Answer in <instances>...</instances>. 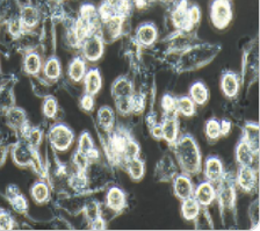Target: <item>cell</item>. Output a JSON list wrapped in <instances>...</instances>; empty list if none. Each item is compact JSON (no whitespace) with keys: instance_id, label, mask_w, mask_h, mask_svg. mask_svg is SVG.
<instances>
[{"instance_id":"cell-1","label":"cell","mask_w":260,"mask_h":231,"mask_svg":"<svg viewBox=\"0 0 260 231\" xmlns=\"http://www.w3.org/2000/svg\"><path fill=\"white\" fill-rule=\"evenodd\" d=\"M174 155L182 171L186 174H198L202 169L201 153L192 136L185 135L178 139L173 145Z\"/></svg>"},{"instance_id":"cell-2","label":"cell","mask_w":260,"mask_h":231,"mask_svg":"<svg viewBox=\"0 0 260 231\" xmlns=\"http://www.w3.org/2000/svg\"><path fill=\"white\" fill-rule=\"evenodd\" d=\"M221 50L219 46L215 44H197L187 48L181 52L178 62L180 71H194L210 63Z\"/></svg>"},{"instance_id":"cell-3","label":"cell","mask_w":260,"mask_h":231,"mask_svg":"<svg viewBox=\"0 0 260 231\" xmlns=\"http://www.w3.org/2000/svg\"><path fill=\"white\" fill-rule=\"evenodd\" d=\"M48 141L56 151H67L75 142V134L68 125L57 123L49 130Z\"/></svg>"},{"instance_id":"cell-4","label":"cell","mask_w":260,"mask_h":231,"mask_svg":"<svg viewBox=\"0 0 260 231\" xmlns=\"http://www.w3.org/2000/svg\"><path fill=\"white\" fill-rule=\"evenodd\" d=\"M81 57L87 62L94 63L103 57L105 51V42L101 39L99 33L88 35L86 39L81 42L80 46Z\"/></svg>"},{"instance_id":"cell-5","label":"cell","mask_w":260,"mask_h":231,"mask_svg":"<svg viewBox=\"0 0 260 231\" xmlns=\"http://www.w3.org/2000/svg\"><path fill=\"white\" fill-rule=\"evenodd\" d=\"M217 185L216 199L218 200V205L221 206L222 209L234 208L236 202V188L233 178L225 176L224 173Z\"/></svg>"},{"instance_id":"cell-6","label":"cell","mask_w":260,"mask_h":231,"mask_svg":"<svg viewBox=\"0 0 260 231\" xmlns=\"http://www.w3.org/2000/svg\"><path fill=\"white\" fill-rule=\"evenodd\" d=\"M210 18L213 25L218 29H223L229 25L233 19V10L229 0H214L211 4Z\"/></svg>"},{"instance_id":"cell-7","label":"cell","mask_w":260,"mask_h":231,"mask_svg":"<svg viewBox=\"0 0 260 231\" xmlns=\"http://www.w3.org/2000/svg\"><path fill=\"white\" fill-rule=\"evenodd\" d=\"M235 184L243 192H253L258 186V168H254V166H239L237 174H236Z\"/></svg>"},{"instance_id":"cell-8","label":"cell","mask_w":260,"mask_h":231,"mask_svg":"<svg viewBox=\"0 0 260 231\" xmlns=\"http://www.w3.org/2000/svg\"><path fill=\"white\" fill-rule=\"evenodd\" d=\"M4 117H5V122L7 127L12 131L19 133L21 129L28 123L27 114L22 108L16 107L15 105L10 108H7L4 112Z\"/></svg>"},{"instance_id":"cell-9","label":"cell","mask_w":260,"mask_h":231,"mask_svg":"<svg viewBox=\"0 0 260 231\" xmlns=\"http://www.w3.org/2000/svg\"><path fill=\"white\" fill-rule=\"evenodd\" d=\"M162 131V140L168 142L170 145H173L179 139V123H178V113L172 114H165L160 123Z\"/></svg>"},{"instance_id":"cell-10","label":"cell","mask_w":260,"mask_h":231,"mask_svg":"<svg viewBox=\"0 0 260 231\" xmlns=\"http://www.w3.org/2000/svg\"><path fill=\"white\" fill-rule=\"evenodd\" d=\"M173 192L174 195L180 200H185V199H188L193 196L194 193V186L193 182L190 180L189 174L181 173L177 174L176 177L173 178Z\"/></svg>"},{"instance_id":"cell-11","label":"cell","mask_w":260,"mask_h":231,"mask_svg":"<svg viewBox=\"0 0 260 231\" xmlns=\"http://www.w3.org/2000/svg\"><path fill=\"white\" fill-rule=\"evenodd\" d=\"M203 174L206 180L211 184H217L224 176V168H223L222 160L217 157H208L205 161Z\"/></svg>"},{"instance_id":"cell-12","label":"cell","mask_w":260,"mask_h":231,"mask_svg":"<svg viewBox=\"0 0 260 231\" xmlns=\"http://www.w3.org/2000/svg\"><path fill=\"white\" fill-rule=\"evenodd\" d=\"M158 39L157 28L151 23H144L137 28L135 34V43L138 47L149 48L154 44Z\"/></svg>"},{"instance_id":"cell-13","label":"cell","mask_w":260,"mask_h":231,"mask_svg":"<svg viewBox=\"0 0 260 231\" xmlns=\"http://www.w3.org/2000/svg\"><path fill=\"white\" fill-rule=\"evenodd\" d=\"M193 197L201 207H208L216 200V188L214 187V184L206 180L194 188Z\"/></svg>"},{"instance_id":"cell-14","label":"cell","mask_w":260,"mask_h":231,"mask_svg":"<svg viewBox=\"0 0 260 231\" xmlns=\"http://www.w3.org/2000/svg\"><path fill=\"white\" fill-rule=\"evenodd\" d=\"M6 199L14 212L24 215L28 212V201L15 185H10L6 189Z\"/></svg>"},{"instance_id":"cell-15","label":"cell","mask_w":260,"mask_h":231,"mask_svg":"<svg viewBox=\"0 0 260 231\" xmlns=\"http://www.w3.org/2000/svg\"><path fill=\"white\" fill-rule=\"evenodd\" d=\"M106 207L113 210L114 213L119 214L127 207V196L123 190L116 186H113L108 189L107 195H106Z\"/></svg>"},{"instance_id":"cell-16","label":"cell","mask_w":260,"mask_h":231,"mask_svg":"<svg viewBox=\"0 0 260 231\" xmlns=\"http://www.w3.org/2000/svg\"><path fill=\"white\" fill-rule=\"evenodd\" d=\"M172 22L174 27L180 31H189L193 28L189 23L188 7H187V2H185V0L179 3L176 9L173 10Z\"/></svg>"},{"instance_id":"cell-17","label":"cell","mask_w":260,"mask_h":231,"mask_svg":"<svg viewBox=\"0 0 260 231\" xmlns=\"http://www.w3.org/2000/svg\"><path fill=\"white\" fill-rule=\"evenodd\" d=\"M77 151L86 157L89 160V163L100 160V151L95 148L92 137L89 136L88 133H84L80 135Z\"/></svg>"},{"instance_id":"cell-18","label":"cell","mask_w":260,"mask_h":231,"mask_svg":"<svg viewBox=\"0 0 260 231\" xmlns=\"http://www.w3.org/2000/svg\"><path fill=\"white\" fill-rule=\"evenodd\" d=\"M235 155L236 161L239 166H254V163H257L258 160L259 153L253 151L245 142L241 141L236 148Z\"/></svg>"},{"instance_id":"cell-19","label":"cell","mask_w":260,"mask_h":231,"mask_svg":"<svg viewBox=\"0 0 260 231\" xmlns=\"http://www.w3.org/2000/svg\"><path fill=\"white\" fill-rule=\"evenodd\" d=\"M83 82L84 90L86 94L94 96L103 88V77H101L100 71L98 69H91V70H88L84 77Z\"/></svg>"},{"instance_id":"cell-20","label":"cell","mask_w":260,"mask_h":231,"mask_svg":"<svg viewBox=\"0 0 260 231\" xmlns=\"http://www.w3.org/2000/svg\"><path fill=\"white\" fill-rule=\"evenodd\" d=\"M221 88L223 94H224L226 98H235V96L238 94L239 88H241V83H239L238 76L233 71H226L225 74L222 76Z\"/></svg>"},{"instance_id":"cell-21","label":"cell","mask_w":260,"mask_h":231,"mask_svg":"<svg viewBox=\"0 0 260 231\" xmlns=\"http://www.w3.org/2000/svg\"><path fill=\"white\" fill-rule=\"evenodd\" d=\"M111 92L114 100L129 98L134 94V85L127 77H119L114 80Z\"/></svg>"},{"instance_id":"cell-22","label":"cell","mask_w":260,"mask_h":231,"mask_svg":"<svg viewBox=\"0 0 260 231\" xmlns=\"http://www.w3.org/2000/svg\"><path fill=\"white\" fill-rule=\"evenodd\" d=\"M43 62L42 57L38 51H29L24 54L23 57V71L30 77L39 76L42 71Z\"/></svg>"},{"instance_id":"cell-23","label":"cell","mask_w":260,"mask_h":231,"mask_svg":"<svg viewBox=\"0 0 260 231\" xmlns=\"http://www.w3.org/2000/svg\"><path fill=\"white\" fill-rule=\"evenodd\" d=\"M243 142L259 153V124L257 122H247L243 128Z\"/></svg>"},{"instance_id":"cell-24","label":"cell","mask_w":260,"mask_h":231,"mask_svg":"<svg viewBox=\"0 0 260 231\" xmlns=\"http://www.w3.org/2000/svg\"><path fill=\"white\" fill-rule=\"evenodd\" d=\"M85 75H86V60L81 56H77L68 68L69 78L72 83H80L83 82Z\"/></svg>"},{"instance_id":"cell-25","label":"cell","mask_w":260,"mask_h":231,"mask_svg":"<svg viewBox=\"0 0 260 231\" xmlns=\"http://www.w3.org/2000/svg\"><path fill=\"white\" fill-rule=\"evenodd\" d=\"M20 21H21L24 30H30L39 25L40 13L39 11L32 6H23L19 14Z\"/></svg>"},{"instance_id":"cell-26","label":"cell","mask_w":260,"mask_h":231,"mask_svg":"<svg viewBox=\"0 0 260 231\" xmlns=\"http://www.w3.org/2000/svg\"><path fill=\"white\" fill-rule=\"evenodd\" d=\"M114 123H115V113L113 109L108 106L101 107L98 111V124L101 130L106 133L112 131L114 129Z\"/></svg>"},{"instance_id":"cell-27","label":"cell","mask_w":260,"mask_h":231,"mask_svg":"<svg viewBox=\"0 0 260 231\" xmlns=\"http://www.w3.org/2000/svg\"><path fill=\"white\" fill-rule=\"evenodd\" d=\"M181 214L186 221H195L201 214V206L193 196L182 200Z\"/></svg>"},{"instance_id":"cell-28","label":"cell","mask_w":260,"mask_h":231,"mask_svg":"<svg viewBox=\"0 0 260 231\" xmlns=\"http://www.w3.org/2000/svg\"><path fill=\"white\" fill-rule=\"evenodd\" d=\"M42 71L44 77H46L48 80L55 82V80H58L60 78V75H62V67H60L59 60L57 59L55 56H50V57H48L46 62L43 63Z\"/></svg>"},{"instance_id":"cell-29","label":"cell","mask_w":260,"mask_h":231,"mask_svg":"<svg viewBox=\"0 0 260 231\" xmlns=\"http://www.w3.org/2000/svg\"><path fill=\"white\" fill-rule=\"evenodd\" d=\"M189 98L192 99L195 106H202V105H205L208 101V88L201 82L194 83L189 88Z\"/></svg>"},{"instance_id":"cell-30","label":"cell","mask_w":260,"mask_h":231,"mask_svg":"<svg viewBox=\"0 0 260 231\" xmlns=\"http://www.w3.org/2000/svg\"><path fill=\"white\" fill-rule=\"evenodd\" d=\"M123 168L133 180H141L144 176V163L140 159V157L125 160L123 163Z\"/></svg>"},{"instance_id":"cell-31","label":"cell","mask_w":260,"mask_h":231,"mask_svg":"<svg viewBox=\"0 0 260 231\" xmlns=\"http://www.w3.org/2000/svg\"><path fill=\"white\" fill-rule=\"evenodd\" d=\"M31 197L34 199V201L39 205H43L49 200L50 197V187L47 182L39 181L36 184L32 185L30 189Z\"/></svg>"},{"instance_id":"cell-32","label":"cell","mask_w":260,"mask_h":231,"mask_svg":"<svg viewBox=\"0 0 260 231\" xmlns=\"http://www.w3.org/2000/svg\"><path fill=\"white\" fill-rule=\"evenodd\" d=\"M157 171H159L161 180H171L177 176V166L173 163L172 158L164 157L159 166H157Z\"/></svg>"},{"instance_id":"cell-33","label":"cell","mask_w":260,"mask_h":231,"mask_svg":"<svg viewBox=\"0 0 260 231\" xmlns=\"http://www.w3.org/2000/svg\"><path fill=\"white\" fill-rule=\"evenodd\" d=\"M195 104L189 96H179L176 98V112L186 117H190L195 114Z\"/></svg>"},{"instance_id":"cell-34","label":"cell","mask_w":260,"mask_h":231,"mask_svg":"<svg viewBox=\"0 0 260 231\" xmlns=\"http://www.w3.org/2000/svg\"><path fill=\"white\" fill-rule=\"evenodd\" d=\"M100 208L101 206L96 201L92 200V199H87L86 202H85L83 214L89 224L100 217Z\"/></svg>"},{"instance_id":"cell-35","label":"cell","mask_w":260,"mask_h":231,"mask_svg":"<svg viewBox=\"0 0 260 231\" xmlns=\"http://www.w3.org/2000/svg\"><path fill=\"white\" fill-rule=\"evenodd\" d=\"M205 133L207 139L211 142H216L219 137L222 136L221 131V123L216 119H210L206 122Z\"/></svg>"},{"instance_id":"cell-36","label":"cell","mask_w":260,"mask_h":231,"mask_svg":"<svg viewBox=\"0 0 260 231\" xmlns=\"http://www.w3.org/2000/svg\"><path fill=\"white\" fill-rule=\"evenodd\" d=\"M31 83H32V90H34L36 95L42 96V98H47V96L50 95L51 85L48 82H46V80L39 78L38 76H34L31 77Z\"/></svg>"},{"instance_id":"cell-37","label":"cell","mask_w":260,"mask_h":231,"mask_svg":"<svg viewBox=\"0 0 260 231\" xmlns=\"http://www.w3.org/2000/svg\"><path fill=\"white\" fill-rule=\"evenodd\" d=\"M43 115L49 120L56 119L57 113H58V104H57V100L54 96L49 95L47 98H44V103L42 106Z\"/></svg>"},{"instance_id":"cell-38","label":"cell","mask_w":260,"mask_h":231,"mask_svg":"<svg viewBox=\"0 0 260 231\" xmlns=\"http://www.w3.org/2000/svg\"><path fill=\"white\" fill-rule=\"evenodd\" d=\"M140 145L136 141H134L132 139H129V141L125 144L124 150H123V155H122V159H123V163L125 160L132 159V158H136L140 156ZM123 165V164H122Z\"/></svg>"},{"instance_id":"cell-39","label":"cell","mask_w":260,"mask_h":231,"mask_svg":"<svg viewBox=\"0 0 260 231\" xmlns=\"http://www.w3.org/2000/svg\"><path fill=\"white\" fill-rule=\"evenodd\" d=\"M16 221L14 217L7 212L6 209L0 210V230L3 231H8L13 230L15 228Z\"/></svg>"},{"instance_id":"cell-40","label":"cell","mask_w":260,"mask_h":231,"mask_svg":"<svg viewBox=\"0 0 260 231\" xmlns=\"http://www.w3.org/2000/svg\"><path fill=\"white\" fill-rule=\"evenodd\" d=\"M161 108L165 114H172L176 112V98L170 94H165L161 99Z\"/></svg>"},{"instance_id":"cell-41","label":"cell","mask_w":260,"mask_h":231,"mask_svg":"<svg viewBox=\"0 0 260 231\" xmlns=\"http://www.w3.org/2000/svg\"><path fill=\"white\" fill-rule=\"evenodd\" d=\"M80 107L86 112H92L93 108H94V98H93V95L85 93L80 99Z\"/></svg>"},{"instance_id":"cell-42","label":"cell","mask_w":260,"mask_h":231,"mask_svg":"<svg viewBox=\"0 0 260 231\" xmlns=\"http://www.w3.org/2000/svg\"><path fill=\"white\" fill-rule=\"evenodd\" d=\"M188 18H189L190 26L194 27L199 21H200V18H201L200 10H199L197 6L190 7V9H188Z\"/></svg>"},{"instance_id":"cell-43","label":"cell","mask_w":260,"mask_h":231,"mask_svg":"<svg viewBox=\"0 0 260 231\" xmlns=\"http://www.w3.org/2000/svg\"><path fill=\"white\" fill-rule=\"evenodd\" d=\"M8 152H10V145L5 140L0 139V168L5 164Z\"/></svg>"},{"instance_id":"cell-44","label":"cell","mask_w":260,"mask_h":231,"mask_svg":"<svg viewBox=\"0 0 260 231\" xmlns=\"http://www.w3.org/2000/svg\"><path fill=\"white\" fill-rule=\"evenodd\" d=\"M250 218L251 221H253L254 224H258L259 223V207H258V201L255 200L253 205L250 207Z\"/></svg>"},{"instance_id":"cell-45","label":"cell","mask_w":260,"mask_h":231,"mask_svg":"<svg viewBox=\"0 0 260 231\" xmlns=\"http://www.w3.org/2000/svg\"><path fill=\"white\" fill-rule=\"evenodd\" d=\"M151 135L156 140H162V131H161L160 123H156L154 125H152V127H151Z\"/></svg>"},{"instance_id":"cell-46","label":"cell","mask_w":260,"mask_h":231,"mask_svg":"<svg viewBox=\"0 0 260 231\" xmlns=\"http://www.w3.org/2000/svg\"><path fill=\"white\" fill-rule=\"evenodd\" d=\"M219 123H221L222 136H226L231 130V122H230V121H228V120H223L222 122H219Z\"/></svg>"},{"instance_id":"cell-47","label":"cell","mask_w":260,"mask_h":231,"mask_svg":"<svg viewBox=\"0 0 260 231\" xmlns=\"http://www.w3.org/2000/svg\"><path fill=\"white\" fill-rule=\"evenodd\" d=\"M121 2L122 0H105V4L106 5H108L109 7H112V9L115 11V13H116V10H117V7L120 6Z\"/></svg>"},{"instance_id":"cell-48","label":"cell","mask_w":260,"mask_h":231,"mask_svg":"<svg viewBox=\"0 0 260 231\" xmlns=\"http://www.w3.org/2000/svg\"><path fill=\"white\" fill-rule=\"evenodd\" d=\"M0 139H2V131H0Z\"/></svg>"}]
</instances>
